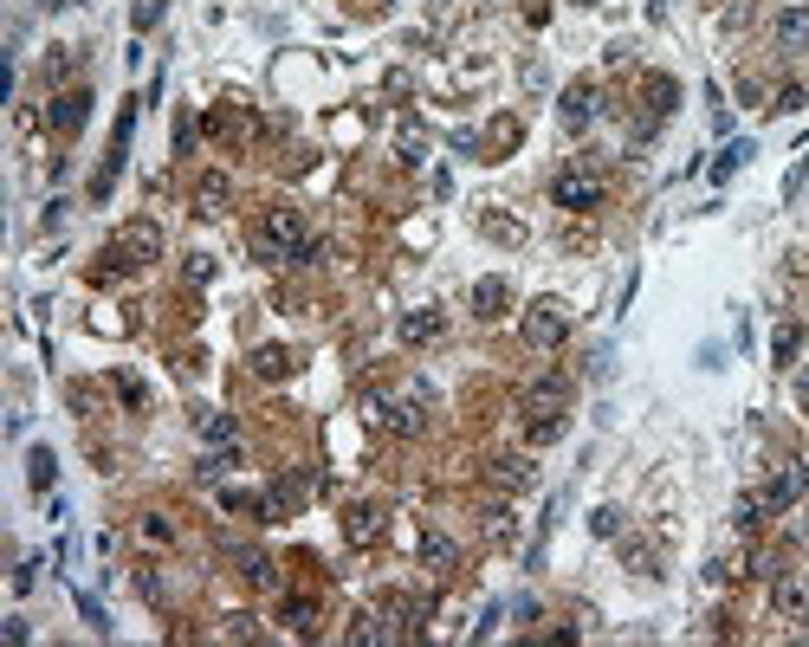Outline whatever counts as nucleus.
Segmentation results:
<instances>
[{
	"instance_id": "7ed1b4c3",
	"label": "nucleus",
	"mask_w": 809,
	"mask_h": 647,
	"mask_svg": "<svg viewBox=\"0 0 809 647\" xmlns=\"http://www.w3.org/2000/svg\"><path fill=\"white\" fill-rule=\"evenodd\" d=\"M117 253H123V266H156V259H162V227H156V220H123V227H117Z\"/></svg>"
},
{
	"instance_id": "72a5a7b5",
	"label": "nucleus",
	"mask_w": 809,
	"mask_h": 647,
	"mask_svg": "<svg viewBox=\"0 0 809 647\" xmlns=\"http://www.w3.org/2000/svg\"><path fill=\"white\" fill-rule=\"evenodd\" d=\"M803 104H809V91H803V85H784V91H777V104H771V110L784 117V110H803Z\"/></svg>"
},
{
	"instance_id": "9d476101",
	"label": "nucleus",
	"mask_w": 809,
	"mask_h": 647,
	"mask_svg": "<svg viewBox=\"0 0 809 647\" xmlns=\"http://www.w3.org/2000/svg\"><path fill=\"white\" fill-rule=\"evenodd\" d=\"M505 305H512V285L505 279H479L473 285V318H505Z\"/></svg>"
},
{
	"instance_id": "a211bd4d",
	"label": "nucleus",
	"mask_w": 809,
	"mask_h": 647,
	"mask_svg": "<svg viewBox=\"0 0 809 647\" xmlns=\"http://www.w3.org/2000/svg\"><path fill=\"white\" fill-rule=\"evenodd\" d=\"M26 479H33V492H52V479H59L52 447H33V453H26Z\"/></svg>"
},
{
	"instance_id": "f704fd0d",
	"label": "nucleus",
	"mask_w": 809,
	"mask_h": 647,
	"mask_svg": "<svg viewBox=\"0 0 809 647\" xmlns=\"http://www.w3.org/2000/svg\"><path fill=\"white\" fill-rule=\"evenodd\" d=\"M201 434H208V440H233V415H201Z\"/></svg>"
},
{
	"instance_id": "0eeeda50",
	"label": "nucleus",
	"mask_w": 809,
	"mask_h": 647,
	"mask_svg": "<svg viewBox=\"0 0 809 647\" xmlns=\"http://www.w3.org/2000/svg\"><path fill=\"white\" fill-rule=\"evenodd\" d=\"M809 492V466H784V473L764 486V499H771V512H784V505H797Z\"/></svg>"
},
{
	"instance_id": "f257e3e1",
	"label": "nucleus",
	"mask_w": 809,
	"mask_h": 647,
	"mask_svg": "<svg viewBox=\"0 0 809 647\" xmlns=\"http://www.w3.org/2000/svg\"><path fill=\"white\" fill-rule=\"evenodd\" d=\"M305 240H311V233H305V214H298V208H272V214L253 227V253H259V259H272V266H279V259L292 266Z\"/></svg>"
},
{
	"instance_id": "c85d7f7f",
	"label": "nucleus",
	"mask_w": 809,
	"mask_h": 647,
	"mask_svg": "<svg viewBox=\"0 0 809 647\" xmlns=\"http://www.w3.org/2000/svg\"><path fill=\"white\" fill-rule=\"evenodd\" d=\"M311 622H318L311 602H285V628H292V635H311Z\"/></svg>"
},
{
	"instance_id": "1a4fd4ad",
	"label": "nucleus",
	"mask_w": 809,
	"mask_h": 647,
	"mask_svg": "<svg viewBox=\"0 0 809 647\" xmlns=\"http://www.w3.org/2000/svg\"><path fill=\"white\" fill-rule=\"evenodd\" d=\"M344 538L350 544H376L382 538V505H350V512H344Z\"/></svg>"
},
{
	"instance_id": "f3484780",
	"label": "nucleus",
	"mask_w": 809,
	"mask_h": 647,
	"mask_svg": "<svg viewBox=\"0 0 809 647\" xmlns=\"http://www.w3.org/2000/svg\"><path fill=\"white\" fill-rule=\"evenodd\" d=\"M240 576H246L253 589H279V563L259 557V550H246V557H240Z\"/></svg>"
},
{
	"instance_id": "4468645a",
	"label": "nucleus",
	"mask_w": 809,
	"mask_h": 647,
	"mask_svg": "<svg viewBox=\"0 0 809 647\" xmlns=\"http://www.w3.org/2000/svg\"><path fill=\"white\" fill-rule=\"evenodd\" d=\"M59 130H78V123L91 117V91H65V98H52V110H46Z\"/></svg>"
},
{
	"instance_id": "4c0bfd02",
	"label": "nucleus",
	"mask_w": 809,
	"mask_h": 647,
	"mask_svg": "<svg viewBox=\"0 0 809 647\" xmlns=\"http://www.w3.org/2000/svg\"><path fill=\"white\" fill-rule=\"evenodd\" d=\"M803 525H809V518H803Z\"/></svg>"
},
{
	"instance_id": "6e6552de",
	"label": "nucleus",
	"mask_w": 809,
	"mask_h": 647,
	"mask_svg": "<svg viewBox=\"0 0 809 647\" xmlns=\"http://www.w3.org/2000/svg\"><path fill=\"white\" fill-rule=\"evenodd\" d=\"M421 563H428L434 576H447V570L460 563V544L447 538V531H421Z\"/></svg>"
},
{
	"instance_id": "423d86ee",
	"label": "nucleus",
	"mask_w": 809,
	"mask_h": 647,
	"mask_svg": "<svg viewBox=\"0 0 809 647\" xmlns=\"http://www.w3.org/2000/svg\"><path fill=\"white\" fill-rule=\"evenodd\" d=\"M486 479L499 492H531L538 486V466H531V453H499V460L486 466Z\"/></svg>"
},
{
	"instance_id": "473e14b6",
	"label": "nucleus",
	"mask_w": 809,
	"mask_h": 647,
	"mask_svg": "<svg viewBox=\"0 0 809 647\" xmlns=\"http://www.w3.org/2000/svg\"><path fill=\"white\" fill-rule=\"evenodd\" d=\"M182 272H188V285H208V279H214V259H208V253H188Z\"/></svg>"
},
{
	"instance_id": "2f4dec72",
	"label": "nucleus",
	"mask_w": 809,
	"mask_h": 647,
	"mask_svg": "<svg viewBox=\"0 0 809 647\" xmlns=\"http://www.w3.org/2000/svg\"><path fill=\"white\" fill-rule=\"evenodd\" d=\"M745 156H751V143H732V149H725L719 162H712V175H719V182H725V175H732V169H738V162H745Z\"/></svg>"
},
{
	"instance_id": "39448f33",
	"label": "nucleus",
	"mask_w": 809,
	"mask_h": 647,
	"mask_svg": "<svg viewBox=\"0 0 809 647\" xmlns=\"http://www.w3.org/2000/svg\"><path fill=\"white\" fill-rule=\"evenodd\" d=\"M557 408H570V376H564V369L531 376L525 382V415H557Z\"/></svg>"
},
{
	"instance_id": "f8f14e48",
	"label": "nucleus",
	"mask_w": 809,
	"mask_h": 647,
	"mask_svg": "<svg viewBox=\"0 0 809 647\" xmlns=\"http://www.w3.org/2000/svg\"><path fill=\"white\" fill-rule=\"evenodd\" d=\"M479 233L499 240V246H525V220H512V214H499V208H479Z\"/></svg>"
},
{
	"instance_id": "5701e85b",
	"label": "nucleus",
	"mask_w": 809,
	"mask_h": 647,
	"mask_svg": "<svg viewBox=\"0 0 809 647\" xmlns=\"http://www.w3.org/2000/svg\"><path fill=\"white\" fill-rule=\"evenodd\" d=\"M525 440H531V447H551V440H564V408H557V415L525 421Z\"/></svg>"
},
{
	"instance_id": "9b49d317",
	"label": "nucleus",
	"mask_w": 809,
	"mask_h": 647,
	"mask_svg": "<svg viewBox=\"0 0 809 647\" xmlns=\"http://www.w3.org/2000/svg\"><path fill=\"white\" fill-rule=\"evenodd\" d=\"M596 85H570L564 91V123H570V130H589V123H596Z\"/></svg>"
},
{
	"instance_id": "393cba45",
	"label": "nucleus",
	"mask_w": 809,
	"mask_h": 647,
	"mask_svg": "<svg viewBox=\"0 0 809 647\" xmlns=\"http://www.w3.org/2000/svg\"><path fill=\"white\" fill-rule=\"evenodd\" d=\"M389 434H421V402H389Z\"/></svg>"
},
{
	"instance_id": "c9c22d12",
	"label": "nucleus",
	"mask_w": 809,
	"mask_h": 647,
	"mask_svg": "<svg viewBox=\"0 0 809 647\" xmlns=\"http://www.w3.org/2000/svg\"><path fill=\"white\" fill-rule=\"evenodd\" d=\"M117 395H123L130 408H143V382H136V376H117Z\"/></svg>"
},
{
	"instance_id": "a878e982",
	"label": "nucleus",
	"mask_w": 809,
	"mask_h": 647,
	"mask_svg": "<svg viewBox=\"0 0 809 647\" xmlns=\"http://www.w3.org/2000/svg\"><path fill=\"white\" fill-rule=\"evenodd\" d=\"M253 376H266V382L292 376V356H285V350H259V356H253Z\"/></svg>"
},
{
	"instance_id": "7c9ffc66",
	"label": "nucleus",
	"mask_w": 809,
	"mask_h": 647,
	"mask_svg": "<svg viewBox=\"0 0 809 647\" xmlns=\"http://www.w3.org/2000/svg\"><path fill=\"white\" fill-rule=\"evenodd\" d=\"M589 531H596V538H615V531H622V512H615V505H602V512L589 518Z\"/></svg>"
},
{
	"instance_id": "c756f323",
	"label": "nucleus",
	"mask_w": 809,
	"mask_h": 647,
	"mask_svg": "<svg viewBox=\"0 0 809 647\" xmlns=\"http://www.w3.org/2000/svg\"><path fill=\"white\" fill-rule=\"evenodd\" d=\"M221 635H227V641H253V635H259V622H253V615H227Z\"/></svg>"
},
{
	"instance_id": "4be33fe9",
	"label": "nucleus",
	"mask_w": 809,
	"mask_h": 647,
	"mask_svg": "<svg viewBox=\"0 0 809 647\" xmlns=\"http://www.w3.org/2000/svg\"><path fill=\"white\" fill-rule=\"evenodd\" d=\"M797 350H803V324H784V330L771 337V363L790 369V363H797Z\"/></svg>"
},
{
	"instance_id": "6ab92c4d",
	"label": "nucleus",
	"mask_w": 809,
	"mask_h": 647,
	"mask_svg": "<svg viewBox=\"0 0 809 647\" xmlns=\"http://www.w3.org/2000/svg\"><path fill=\"white\" fill-rule=\"evenodd\" d=\"M641 91H648V110H654V117H667V110H674V98H680V85H674L667 72H648V85H641Z\"/></svg>"
},
{
	"instance_id": "2eb2a0df",
	"label": "nucleus",
	"mask_w": 809,
	"mask_h": 647,
	"mask_svg": "<svg viewBox=\"0 0 809 647\" xmlns=\"http://www.w3.org/2000/svg\"><path fill=\"white\" fill-rule=\"evenodd\" d=\"M441 330H447L441 311H408V318H402V343H434Z\"/></svg>"
},
{
	"instance_id": "e433bc0d",
	"label": "nucleus",
	"mask_w": 809,
	"mask_h": 647,
	"mask_svg": "<svg viewBox=\"0 0 809 647\" xmlns=\"http://www.w3.org/2000/svg\"><path fill=\"white\" fill-rule=\"evenodd\" d=\"M803 402H809V376H803Z\"/></svg>"
},
{
	"instance_id": "dca6fc26",
	"label": "nucleus",
	"mask_w": 809,
	"mask_h": 647,
	"mask_svg": "<svg viewBox=\"0 0 809 647\" xmlns=\"http://www.w3.org/2000/svg\"><path fill=\"white\" fill-rule=\"evenodd\" d=\"M227 195H233L227 175H201V188H195V214H221V208H227Z\"/></svg>"
},
{
	"instance_id": "bb28decb",
	"label": "nucleus",
	"mask_w": 809,
	"mask_h": 647,
	"mask_svg": "<svg viewBox=\"0 0 809 647\" xmlns=\"http://www.w3.org/2000/svg\"><path fill=\"white\" fill-rule=\"evenodd\" d=\"M395 149H402V162H408V169H421V162H428V136H421L415 123L402 130V143H395Z\"/></svg>"
},
{
	"instance_id": "b1692460",
	"label": "nucleus",
	"mask_w": 809,
	"mask_h": 647,
	"mask_svg": "<svg viewBox=\"0 0 809 647\" xmlns=\"http://www.w3.org/2000/svg\"><path fill=\"white\" fill-rule=\"evenodd\" d=\"M777 609H784V615H797V622L809 615V596H803V583H797V576H777Z\"/></svg>"
},
{
	"instance_id": "412c9836",
	"label": "nucleus",
	"mask_w": 809,
	"mask_h": 647,
	"mask_svg": "<svg viewBox=\"0 0 809 647\" xmlns=\"http://www.w3.org/2000/svg\"><path fill=\"white\" fill-rule=\"evenodd\" d=\"M479 531H486L492 544H512V538H518V525H512V512H505V505H486V512H479Z\"/></svg>"
},
{
	"instance_id": "f03ea898",
	"label": "nucleus",
	"mask_w": 809,
	"mask_h": 647,
	"mask_svg": "<svg viewBox=\"0 0 809 647\" xmlns=\"http://www.w3.org/2000/svg\"><path fill=\"white\" fill-rule=\"evenodd\" d=\"M518 330H525L531 350H557V343L570 337V305H564V298H538V305L525 311V324H518Z\"/></svg>"
},
{
	"instance_id": "ddd939ff",
	"label": "nucleus",
	"mask_w": 809,
	"mask_h": 647,
	"mask_svg": "<svg viewBox=\"0 0 809 647\" xmlns=\"http://www.w3.org/2000/svg\"><path fill=\"white\" fill-rule=\"evenodd\" d=\"M777 46H784V52L809 46V7H784V13H777Z\"/></svg>"
},
{
	"instance_id": "cd10ccee",
	"label": "nucleus",
	"mask_w": 809,
	"mask_h": 647,
	"mask_svg": "<svg viewBox=\"0 0 809 647\" xmlns=\"http://www.w3.org/2000/svg\"><path fill=\"white\" fill-rule=\"evenodd\" d=\"M136 538H143V544H175V525H169L162 512H149L143 525H136Z\"/></svg>"
},
{
	"instance_id": "20e7f679",
	"label": "nucleus",
	"mask_w": 809,
	"mask_h": 647,
	"mask_svg": "<svg viewBox=\"0 0 809 647\" xmlns=\"http://www.w3.org/2000/svg\"><path fill=\"white\" fill-rule=\"evenodd\" d=\"M551 201H557L564 214H589V208H602V182H596L589 169H564V175L551 182Z\"/></svg>"
},
{
	"instance_id": "aec40b11",
	"label": "nucleus",
	"mask_w": 809,
	"mask_h": 647,
	"mask_svg": "<svg viewBox=\"0 0 809 647\" xmlns=\"http://www.w3.org/2000/svg\"><path fill=\"white\" fill-rule=\"evenodd\" d=\"M764 512H771V499H764V492H745V499L732 505V525H738V531H758Z\"/></svg>"
}]
</instances>
